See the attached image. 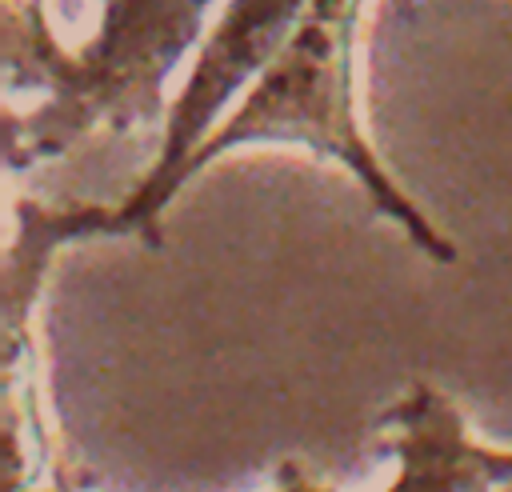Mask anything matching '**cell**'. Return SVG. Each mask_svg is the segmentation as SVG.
Segmentation results:
<instances>
[{
	"mask_svg": "<svg viewBox=\"0 0 512 492\" xmlns=\"http://www.w3.org/2000/svg\"><path fill=\"white\" fill-rule=\"evenodd\" d=\"M496 492H512V480H504V484H500V488H496Z\"/></svg>",
	"mask_w": 512,
	"mask_h": 492,
	"instance_id": "cell-8",
	"label": "cell"
},
{
	"mask_svg": "<svg viewBox=\"0 0 512 492\" xmlns=\"http://www.w3.org/2000/svg\"><path fill=\"white\" fill-rule=\"evenodd\" d=\"M48 0H4V84L48 92L32 112L4 116L8 168L60 156L92 128L128 132L160 116L164 80L200 40L212 0H96V32L76 48H60Z\"/></svg>",
	"mask_w": 512,
	"mask_h": 492,
	"instance_id": "cell-1",
	"label": "cell"
},
{
	"mask_svg": "<svg viewBox=\"0 0 512 492\" xmlns=\"http://www.w3.org/2000/svg\"><path fill=\"white\" fill-rule=\"evenodd\" d=\"M488 468H492L496 484L512 480V452H496V448H488Z\"/></svg>",
	"mask_w": 512,
	"mask_h": 492,
	"instance_id": "cell-7",
	"label": "cell"
},
{
	"mask_svg": "<svg viewBox=\"0 0 512 492\" xmlns=\"http://www.w3.org/2000/svg\"><path fill=\"white\" fill-rule=\"evenodd\" d=\"M88 236H112V208H100V204L44 208L32 200L12 204V240L4 252V372L8 376L20 364L28 312L44 280L48 256L60 244L88 240Z\"/></svg>",
	"mask_w": 512,
	"mask_h": 492,
	"instance_id": "cell-5",
	"label": "cell"
},
{
	"mask_svg": "<svg viewBox=\"0 0 512 492\" xmlns=\"http://www.w3.org/2000/svg\"><path fill=\"white\" fill-rule=\"evenodd\" d=\"M380 428L400 456L388 492H492L488 448L468 440L460 412L436 388L416 384L380 416Z\"/></svg>",
	"mask_w": 512,
	"mask_h": 492,
	"instance_id": "cell-4",
	"label": "cell"
},
{
	"mask_svg": "<svg viewBox=\"0 0 512 492\" xmlns=\"http://www.w3.org/2000/svg\"><path fill=\"white\" fill-rule=\"evenodd\" d=\"M308 0H228L212 32L204 36L196 64L168 108L164 144L148 176L112 208V236H140L148 248H160V212L188 180L196 148L216 132L220 108L260 76L272 56L288 44Z\"/></svg>",
	"mask_w": 512,
	"mask_h": 492,
	"instance_id": "cell-3",
	"label": "cell"
},
{
	"mask_svg": "<svg viewBox=\"0 0 512 492\" xmlns=\"http://www.w3.org/2000/svg\"><path fill=\"white\" fill-rule=\"evenodd\" d=\"M276 492H328V488L316 484L312 476H304L296 464H280V488Z\"/></svg>",
	"mask_w": 512,
	"mask_h": 492,
	"instance_id": "cell-6",
	"label": "cell"
},
{
	"mask_svg": "<svg viewBox=\"0 0 512 492\" xmlns=\"http://www.w3.org/2000/svg\"><path fill=\"white\" fill-rule=\"evenodd\" d=\"M360 4L364 0H308L288 44L256 76L244 104L196 148L188 176L244 144H300L316 156L344 164L380 216H392L408 232V240L436 264H452L456 244L444 240L424 220V212L396 188L356 124L352 44Z\"/></svg>",
	"mask_w": 512,
	"mask_h": 492,
	"instance_id": "cell-2",
	"label": "cell"
}]
</instances>
